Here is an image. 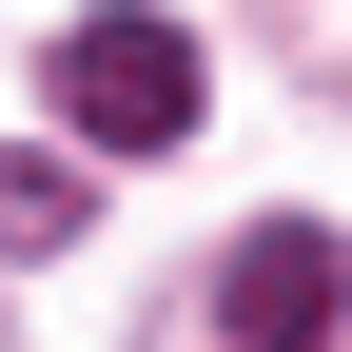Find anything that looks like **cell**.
I'll use <instances>...</instances> for the list:
<instances>
[{
  "label": "cell",
  "mask_w": 352,
  "mask_h": 352,
  "mask_svg": "<svg viewBox=\"0 0 352 352\" xmlns=\"http://www.w3.org/2000/svg\"><path fill=\"white\" fill-rule=\"evenodd\" d=\"M59 118H78V138H118V157L196 138V39L138 20V0H118V20H78V39H59Z\"/></svg>",
  "instance_id": "1"
},
{
  "label": "cell",
  "mask_w": 352,
  "mask_h": 352,
  "mask_svg": "<svg viewBox=\"0 0 352 352\" xmlns=\"http://www.w3.org/2000/svg\"><path fill=\"white\" fill-rule=\"evenodd\" d=\"M215 333H235V352H352V254L314 235V215L235 235V254H215Z\"/></svg>",
  "instance_id": "2"
},
{
  "label": "cell",
  "mask_w": 352,
  "mask_h": 352,
  "mask_svg": "<svg viewBox=\"0 0 352 352\" xmlns=\"http://www.w3.org/2000/svg\"><path fill=\"white\" fill-rule=\"evenodd\" d=\"M78 235V176L59 157H0V254H59Z\"/></svg>",
  "instance_id": "3"
}]
</instances>
